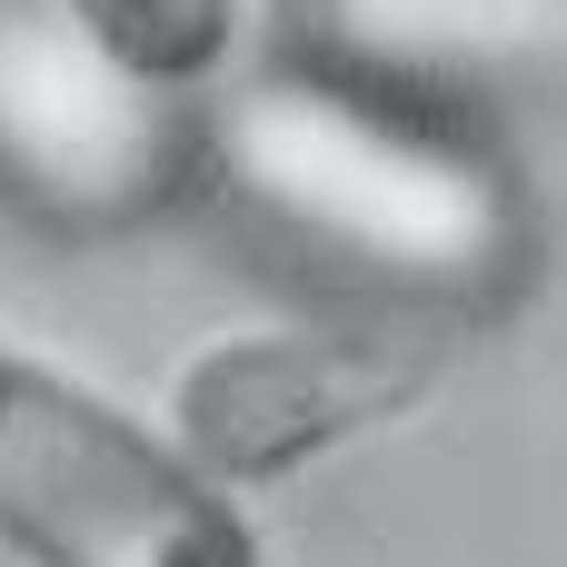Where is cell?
<instances>
[{"mask_svg":"<svg viewBox=\"0 0 567 567\" xmlns=\"http://www.w3.org/2000/svg\"><path fill=\"white\" fill-rule=\"evenodd\" d=\"M429 389H439V339L419 329H229L169 379L159 429L219 488H269L409 419Z\"/></svg>","mask_w":567,"mask_h":567,"instance_id":"cell-2","label":"cell"},{"mask_svg":"<svg viewBox=\"0 0 567 567\" xmlns=\"http://www.w3.org/2000/svg\"><path fill=\"white\" fill-rule=\"evenodd\" d=\"M0 558L10 567H259L239 488L90 379L0 339Z\"/></svg>","mask_w":567,"mask_h":567,"instance_id":"cell-1","label":"cell"},{"mask_svg":"<svg viewBox=\"0 0 567 567\" xmlns=\"http://www.w3.org/2000/svg\"><path fill=\"white\" fill-rule=\"evenodd\" d=\"M0 567H10V558H0Z\"/></svg>","mask_w":567,"mask_h":567,"instance_id":"cell-4","label":"cell"},{"mask_svg":"<svg viewBox=\"0 0 567 567\" xmlns=\"http://www.w3.org/2000/svg\"><path fill=\"white\" fill-rule=\"evenodd\" d=\"M60 10L140 90H199L239 50V0H60Z\"/></svg>","mask_w":567,"mask_h":567,"instance_id":"cell-3","label":"cell"}]
</instances>
